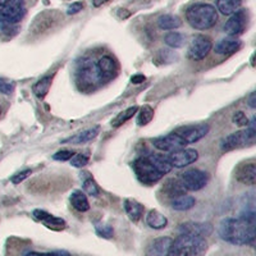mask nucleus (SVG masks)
Listing matches in <instances>:
<instances>
[{"label": "nucleus", "instance_id": "nucleus-29", "mask_svg": "<svg viewBox=\"0 0 256 256\" xmlns=\"http://www.w3.org/2000/svg\"><path fill=\"white\" fill-rule=\"evenodd\" d=\"M70 202H72L73 208L78 212H88L90 209V204H88V198L82 194L81 191H74L70 195Z\"/></svg>", "mask_w": 256, "mask_h": 256}, {"label": "nucleus", "instance_id": "nucleus-3", "mask_svg": "<svg viewBox=\"0 0 256 256\" xmlns=\"http://www.w3.org/2000/svg\"><path fill=\"white\" fill-rule=\"evenodd\" d=\"M208 250V242L202 237L180 234L172 242L169 256H202Z\"/></svg>", "mask_w": 256, "mask_h": 256}, {"label": "nucleus", "instance_id": "nucleus-19", "mask_svg": "<svg viewBox=\"0 0 256 256\" xmlns=\"http://www.w3.org/2000/svg\"><path fill=\"white\" fill-rule=\"evenodd\" d=\"M34 216H35L36 220L41 222L44 226H46L48 228H50L52 230H62L66 227V222L63 219L52 216V214L44 212V210H35L34 212Z\"/></svg>", "mask_w": 256, "mask_h": 256}, {"label": "nucleus", "instance_id": "nucleus-20", "mask_svg": "<svg viewBox=\"0 0 256 256\" xmlns=\"http://www.w3.org/2000/svg\"><path fill=\"white\" fill-rule=\"evenodd\" d=\"M242 46V42L234 38H223L216 45V52L222 56H230L238 52Z\"/></svg>", "mask_w": 256, "mask_h": 256}, {"label": "nucleus", "instance_id": "nucleus-41", "mask_svg": "<svg viewBox=\"0 0 256 256\" xmlns=\"http://www.w3.org/2000/svg\"><path fill=\"white\" fill-rule=\"evenodd\" d=\"M233 122L236 123L237 126H248V116H244V112H237V113L233 116Z\"/></svg>", "mask_w": 256, "mask_h": 256}, {"label": "nucleus", "instance_id": "nucleus-27", "mask_svg": "<svg viewBox=\"0 0 256 256\" xmlns=\"http://www.w3.org/2000/svg\"><path fill=\"white\" fill-rule=\"evenodd\" d=\"M163 187H164L163 191H166V195L172 198H177V196H180V195H184V192H186V188L184 187L182 182L178 180H166V184H164Z\"/></svg>", "mask_w": 256, "mask_h": 256}, {"label": "nucleus", "instance_id": "nucleus-7", "mask_svg": "<svg viewBox=\"0 0 256 256\" xmlns=\"http://www.w3.org/2000/svg\"><path fill=\"white\" fill-rule=\"evenodd\" d=\"M134 170L136 173V176L138 177V180L141 182L146 184H156L158 180H160V178L163 176L158 172L156 169L154 168L150 162L148 160V158H138L134 162Z\"/></svg>", "mask_w": 256, "mask_h": 256}, {"label": "nucleus", "instance_id": "nucleus-30", "mask_svg": "<svg viewBox=\"0 0 256 256\" xmlns=\"http://www.w3.org/2000/svg\"><path fill=\"white\" fill-rule=\"evenodd\" d=\"M52 76H45L41 80H38L35 84H34V94H35L38 98H44L50 90V86H52Z\"/></svg>", "mask_w": 256, "mask_h": 256}, {"label": "nucleus", "instance_id": "nucleus-40", "mask_svg": "<svg viewBox=\"0 0 256 256\" xmlns=\"http://www.w3.org/2000/svg\"><path fill=\"white\" fill-rule=\"evenodd\" d=\"M74 155V152H70V150H62V152L54 154L52 159L54 160H62V162H66V160H70V158Z\"/></svg>", "mask_w": 256, "mask_h": 256}, {"label": "nucleus", "instance_id": "nucleus-5", "mask_svg": "<svg viewBox=\"0 0 256 256\" xmlns=\"http://www.w3.org/2000/svg\"><path fill=\"white\" fill-rule=\"evenodd\" d=\"M26 6L24 0H0V32H8L24 20Z\"/></svg>", "mask_w": 256, "mask_h": 256}, {"label": "nucleus", "instance_id": "nucleus-8", "mask_svg": "<svg viewBox=\"0 0 256 256\" xmlns=\"http://www.w3.org/2000/svg\"><path fill=\"white\" fill-rule=\"evenodd\" d=\"M180 182L190 191H198L204 188L209 182V176L200 169H190L180 174Z\"/></svg>", "mask_w": 256, "mask_h": 256}, {"label": "nucleus", "instance_id": "nucleus-39", "mask_svg": "<svg viewBox=\"0 0 256 256\" xmlns=\"http://www.w3.org/2000/svg\"><path fill=\"white\" fill-rule=\"evenodd\" d=\"M14 90V84L10 82H6V80L0 78V92L6 94V95H10Z\"/></svg>", "mask_w": 256, "mask_h": 256}, {"label": "nucleus", "instance_id": "nucleus-33", "mask_svg": "<svg viewBox=\"0 0 256 256\" xmlns=\"http://www.w3.org/2000/svg\"><path fill=\"white\" fill-rule=\"evenodd\" d=\"M166 44L170 48H180L184 42V38L180 32H169L166 35Z\"/></svg>", "mask_w": 256, "mask_h": 256}, {"label": "nucleus", "instance_id": "nucleus-28", "mask_svg": "<svg viewBox=\"0 0 256 256\" xmlns=\"http://www.w3.org/2000/svg\"><path fill=\"white\" fill-rule=\"evenodd\" d=\"M158 26L162 30H176L182 26V20L177 16L164 14L160 16L158 20Z\"/></svg>", "mask_w": 256, "mask_h": 256}, {"label": "nucleus", "instance_id": "nucleus-37", "mask_svg": "<svg viewBox=\"0 0 256 256\" xmlns=\"http://www.w3.org/2000/svg\"><path fill=\"white\" fill-rule=\"evenodd\" d=\"M24 256H70L67 251H54V252H38V251H30Z\"/></svg>", "mask_w": 256, "mask_h": 256}, {"label": "nucleus", "instance_id": "nucleus-4", "mask_svg": "<svg viewBox=\"0 0 256 256\" xmlns=\"http://www.w3.org/2000/svg\"><path fill=\"white\" fill-rule=\"evenodd\" d=\"M76 84L78 88L84 92L95 90L102 84L99 78V73L96 68V62L88 56L80 59L76 68Z\"/></svg>", "mask_w": 256, "mask_h": 256}, {"label": "nucleus", "instance_id": "nucleus-10", "mask_svg": "<svg viewBox=\"0 0 256 256\" xmlns=\"http://www.w3.org/2000/svg\"><path fill=\"white\" fill-rule=\"evenodd\" d=\"M212 40L206 36L198 35L192 38L191 44L188 46L187 56L191 60H202L212 50Z\"/></svg>", "mask_w": 256, "mask_h": 256}, {"label": "nucleus", "instance_id": "nucleus-13", "mask_svg": "<svg viewBox=\"0 0 256 256\" xmlns=\"http://www.w3.org/2000/svg\"><path fill=\"white\" fill-rule=\"evenodd\" d=\"M96 68H98L102 84H105V82L112 81L118 74V64L109 56H104L99 58V60L96 62Z\"/></svg>", "mask_w": 256, "mask_h": 256}, {"label": "nucleus", "instance_id": "nucleus-42", "mask_svg": "<svg viewBox=\"0 0 256 256\" xmlns=\"http://www.w3.org/2000/svg\"><path fill=\"white\" fill-rule=\"evenodd\" d=\"M82 8H84V3L81 2H76V3H72L67 9L68 14H76V13L81 12Z\"/></svg>", "mask_w": 256, "mask_h": 256}, {"label": "nucleus", "instance_id": "nucleus-14", "mask_svg": "<svg viewBox=\"0 0 256 256\" xmlns=\"http://www.w3.org/2000/svg\"><path fill=\"white\" fill-rule=\"evenodd\" d=\"M178 234H188V236L205 237L210 236L212 232V226L210 223H195V222H187V223L178 226Z\"/></svg>", "mask_w": 256, "mask_h": 256}, {"label": "nucleus", "instance_id": "nucleus-32", "mask_svg": "<svg viewBox=\"0 0 256 256\" xmlns=\"http://www.w3.org/2000/svg\"><path fill=\"white\" fill-rule=\"evenodd\" d=\"M154 118V109L150 105H144L140 109V113L137 114V126H146L152 122Z\"/></svg>", "mask_w": 256, "mask_h": 256}, {"label": "nucleus", "instance_id": "nucleus-26", "mask_svg": "<svg viewBox=\"0 0 256 256\" xmlns=\"http://www.w3.org/2000/svg\"><path fill=\"white\" fill-rule=\"evenodd\" d=\"M124 210L131 220L137 222L141 216H142L144 206L140 204V202H137V201L130 200V198H128V200L124 201Z\"/></svg>", "mask_w": 256, "mask_h": 256}, {"label": "nucleus", "instance_id": "nucleus-18", "mask_svg": "<svg viewBox=\"0 0 256 256\" xmlns=\"http://www.w3.org/2000/svg\"><path fill=\"white\" fill-rule=\"evenodd\" d=\"M236 178L246 186H254L256 184V164L255 162L244 163L236 170Z\"/></svg>", "mask_w": 256, "mask_h": 256}, {"label": "nucleus", "instance_id": "nucleus-23", "mask_svg": "<svg viewBox=\"0 0 256 256\" xmlns=\"http://www.w3.org/2000/svg\"><path fill=\"white\" fill-rule=\"evenodd\" d=\"M242 6V0H216V8L224 16H232Z\"/></svg>", "mask_w": 256, "mask_h": 256}, {"label": "nucleus", "instance_id": "nucleus-24", "mask_svg": "<svg viewBox=\"0 0 256 256\" xmlns=\"http://www.w3.org/2000/svg\"><path fill=\"white\" fill-rule=\"evenodd\" d=\"M100 132V127L99 126H95V127H91L88 128V130H86V131L84 132H80L78 134H76V136L70 137V138H68L67 142H70V144H84V142H88V141L94 140L98 134H99Z\"/></svg>", "mask_w": 256, "mask_h": 256}, {"label": "nucleus", "instance_id": "nucleus-34", "mask_svg": "<svg viewBox=\"0 0 256 256\" xmlns=\"http://www.w3.org/2000/svg\"><path fill=\"white\" fill-rule=\"evenodd\" d=\"M84 190L86 194H88L90 196H99L100 190L99 186L95 184V180L92 178H88L84 182Z\"/></svg>", "mask_w": 256, "mask_h": 256}, {"label": "nucleus", "instance_id": "nucleus-12", "mask_svg": "<svg viewBox=\"0 0 256 256\" xmlns=\"http://www.w3.org/2000/svg\"><path fill=\"white\" fill-rule=\"evenodd\" d=\"M152 145L159 148V150H162V152H174L184 148L187 144L177 134H169L166 136L158 137V138L152 140Z\"/></svg>", "mask_w": 256, "mask_h": 256}, {"label": "nucleus", "instance_id": "nucleus-1", "mask_svg": "<svg viewBox=\"0 0 256 256\" xmlns=\"http://www.w3.org/2000/svg\"><path fill=\"white\" fill-rule=\"evenodd\" d=\"M219 236L232 244H252L255 240V220L246 218H226L219 224Z\"/></svg>", "mask_w": 256, "mask_h": 256}, {"label": "nucleus", "instance_id": "nucleus-6", "mask_svg": "<svg viewBox=\"0 0 256 256\" xmlns=\"http://www.w3.org/2000/svg\"><path fill=\"white\" fill-rule=\"evenodd\" d=\"M248 126V127L246 128V130H242V131H238L236 132V134H230V136L226 137L220 144L222 150H223V152H230V150L240 148V146L252 144L254 141H255L256 136L255 118H252Z\"/></svg>", "mask_w": 256, "mask_h": 256}, {"label": "nucleus", "instance_id": "nucleus-46", "mask_svg": "<svg viewBox=\"0 0 256 256\" xmlns=\"http://www.w3.org/2000/svg\"><path fill=\"white\" fill-rule=\"evenodd\" d=\"M109 0H92V4H94V6H96V8H98V6H102V4H105V3H108Z\"/></svg>", "mask_w": 256, "mask_h": 256}, {"label": "nucleus", "instance_id": "nucleus-22", "mask_svg": "<svg viewBox=\"0 0 256 256\" xmlns=\"http://www.w3.org/2000/svg\"><path fill=\"white\" fill-rule=\"evenodd\" d=\"M146 223L152 230H163L168 224V219L163 214H160L158 210H150L146 216Z\"/></svg>", "mask_w": 256, "mask_h": 256}, {"label": "nucleus", "instance_id": "nucleus-16", "mask_svg": "<svg viewBox=\"0 0 256 256\" xmlns=\"http://www.w3.org/2000/svg\"><path fill=\"white\" fill-rule=\"evenodd\" d=\"M59 20H60V16L56 10L42 12L36 17V20H34V24L30 30L32 32H35V34H40V32H44L45 30H49L50 27H52V24H56Z\"/></svg>", "mask_w": 256, "mask_h": 256}, {"label": "nucleus", "instance_id": "nucleus-2", "mask_svg": "<svg viewBox=\"0 0 256 256\" xmlns=\"http://www.w3.org/2000/svg\"><path fill=\"white\" fill-rule=\"evenodd\" d=\"M186 18L190 26L195 30L204 31V30H209L212 26H216L218 20V13H216V9L210 4H194L187 9Z\"/></svg>", "mask_w": 256, "mask_h": 256}, {"label": "nucleus", "instance_id": "nucleus-21", "mask_svg": "<svg viewBox=\"0 0 256 256\" xmlns=\"http://www.w3.org/2000/svg\"><path fill=\"white\" fill-rule=\"evenodd\" d=\"M146 158H148V162L154 166V168L156 169L158 172H159L162 176L166 174V173H169L170 170H172V166H170L168 160H166V156L158 155V154H152Z\"/></svg>", "mask_w": 256, "mask_h": 256}, {"label": "nucleus", "instance_id": "nucleus-17", "mask_svg": "<svg viewBox=\"0 0 256 256\" xmlns=\"http://www.w3.org/2000/svg\"><path fill=\"white\" fill-rule=\"evenodd\" d=\"M173 240L170 237H158L146 248V256H169Z\"/></svg>", "mask_w": 256, "mask_h": 256}, {"label": "nucleus", "instance_id": "nucleus-36", "mask_svg": "<svg viewBox=\"0 0 256 256\" xmlns=\"http://www.w3.org/2000/svg\"><path fill=\"white\" fill-rule=\"evenodd\" d=\"M96 232L98 234L104 238H110L113 236V228L110 226H105V224H99V226H96Z\"/></svg>", "mask_w": 256, "mask_h": 256}, {"label": "nucleus", "instance_id": "nucleus-35", "mask_svg": "<svg viewBox=\"0 0 256 256\" xmlns=\"http://www.w3.org/2000/svg\"><path fill=\"white\" fill-rule=\"evenodd\" d=\"M88 163V156L84 154H74L70 158V164L76 168H82L86 166Z\"/></svg>", "mask_w": 256, "mask_h": 256}, {"label": "nucleus", "instance_id": "nucleus-45", "mask_svg": "<svg viewBox=\"0 0 256 256\" xmlns=\"http://www.w3.org/2000/svg\"><path fill=\"white\" fill-rule=\"evenodd\" d=\"M255 92H252L250 95V99H248V104H250L251 108H255L256 106V102H255Z\"/></svg>", "mask_w": 256, "mask_h": 256}, {"label": "nucleus", "instance_id": "nucleus-25", "mask_svg": "<svg viewBox=\"0 0 256 256\" xmlns=\"http://www.w3.org/2000/svg\"><path fill=\"white\" fill-rule=\"evenodd\" d=\"M196 200L195 198H192V196L188 195H180L177 196L172 200V208L174 210H178V212H184V210H190L191 208L195 206Z\"/></svg>", "mask_w": 256, "mask_h": 256}, {"label": "nucleus", "instance_id": "nucleus-9", "mask_svg": "<svg viewBox=\"0 0 256 256\" xmlns=\"http://www.w3.org/2000/svg\"><path fill=\"white\" fill-rule=\"evenodd\" d=\"M248 24V12L246 9H238L236 13L230 16V20L224 24V31L230 38H234L237 35H241L246 30Z\"/></svg>", "mask_w": 256, "mask_h": 256}, {"label": "nucleus", "instance_id": "nucleus-44", "mask_svg": "<svg viewBox=\"0 0 256 256\" xmlns=\"http://www.w3.org/2000/svg\"><path fill=\"white\" fill-rule=\"evenodd\" d=\"M118 14H120V18H123V20H124V18L130 17V16H131V13L128 12L127 9H118Z\"/></svg>", "mask_w": 256, "mask_h": 256}, {"label": "nucleus", "instance_id": "nucleus-11", "mask_svg": "<svg viewBox=\"0 0 256 256\" xmlns=\"http://www.w3.org/2000/svg\"><path fill=\"white\" fill-rule=\"evenodd\" d=\"M198 158V152L195 148H182L178 152H170L166 156V160L169 164L172 166V168H184V166H190V164L195 163Z\"/></svg>", "mask_w": 256, "mask_h": 256}, {"label": "nucleus", "instance_id": "nucleus-38", "mask_svg": "<svg viewBox=\"0 0 256 256\" xmlns=\"http://www.w3.org/2000/svg\"><path fill=\"white\" fill-rule=\"evenodd\" d=\"M31 173H32L31 169H24V170H22V172H20V173H17V174L13 176V177H12V182L14 184H20V182L26 180V178L28 177V176H31Z\"/></svg>", "mask_w": 256, "mask_h": 256}, {"label": "nucleus", "instance_id": "nucleus-43", "mask_svg": "<svg viewBox=\"0 0 256 256\" xmlns=\"http://www.w3.org/2000/svg\"><path fill=\"white\" fill-rule=\"evenodd\" d=\"M144 81H145V76H144V74H140V73H138V74H134L131 78V82L134 84H138Z\"/></svg>", "mask_w": 256, "mask_h": 256}, {"label": "nucleus", "instance_id": "nucleus-15", "mask_svg": "<svg viewBox=\"0 0 256 256\" xmlns=\"http://www.w3.org/2000/svg\"><path fill=\"white\" fill-rule=\"evenodd\" d=\"M209 132V126L208 124H200V126H190V127H182L178 128L176 134L180 137L184 138L186 144H194L201 140L202 137H205Z\"/></svg>", "mask_w": 256, "mask_h": 256}, {"label": "nucleus", "instance_id": "nucleus-31", "mask_svg": "<svg viewBox=\"0 0 256 256\" xmlns=\"http://www.w3.org/2000/svg\"><path fill=\"white\" fill-rule=\"evenodd\" d=\"M137 112H138V106H131V108L126 109L124 112L118 114V116L112 120V126H113V127H120V126L124 124L127 120L134 118V116H136Z\"/></svg>", "mask_w": 256, "mask_h": 256}]
</instances>
